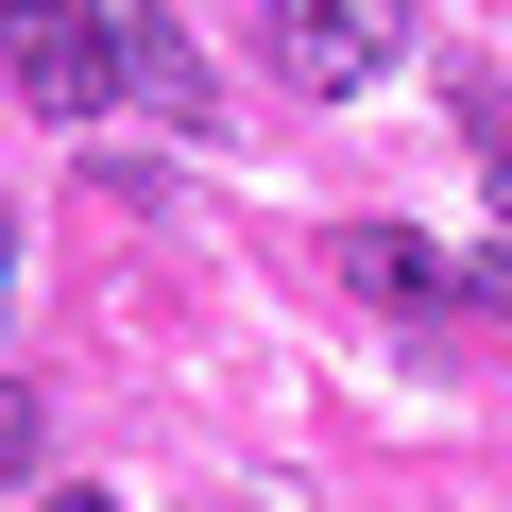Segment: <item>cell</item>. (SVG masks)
Instances as JSON below:
<instances>
[{"instance_id": "6da1fadb", "label": "cell", "mask_w": 512, "mask_h": 512, "mask_svg": "<svg viewBox=\"0 0 512 512\" xmlns=\"http://www.w3.org/2000/svg\"><path fill=\"white\" fill-rule=\"evenodd\" d=\"M0 69L35 120H103L120 103V0H0Z\"/></svg>"}, {"instance_id": "7a4b0ae2", "label": "cell", "mask_w": 512, "mask_h": 512, "mask_svg": "<svg viewBox=\"0 0 512 512\" xmlns=\"http://www.w3.org/2000/svg\"><path fill=\"white\" fill-rule=\"evenodd\" d=\"M393 52H410V0H274V69L308 103H359Z\"/></svg>"}, {"instance_id": "3957f363", "label": "cell", "mask_w": 512, "mask_h": 512, "mask_svg": "<svg viewBox=\"0 0 512 512\" xmlns=\"http://www.w3.org/2000/svg\"><path fill=\"white\" fill-rule=\"evenodd\" d=\"M120 103H154L171 137H205V120H222V86H205V52H188V35L154 18V0H120Z\"/></svg>"}, {"instance_id": "277c9868", "label": "cell", "mask_w": 512, "mask_h": 512, "mask_svg": "<svg viewBox=\"0 0 512 512\" xmlns=\"http://www.w3.org/2000/svg\"><path fill=\"white\" fill-rule=\"evenodd\" d=\"M342 274H359L376 308H444V256H427L410 222H359V239H342Z\"/></svg>"}, {"instance_id": "5b68a950", "label": "cell", "mask_w": 512, "mask_h": 512, "mask_svg": "<svg viewBox=\"0 0 512 512\" xmlns=\"http://www.w3.org/2000/svg\"><path fill=\"white\" fill-rule=\"evenodd\" d=\"M35 444H52V410H35L18 376H0V478H35Z\"/></svg>"}, {"instance_id": "8992f818", "label": "cell", "mask_w": 512, "mask_h": 512, "mask_svg": "<svg viewBox=\"0 0 512 512\" xmlns=\"http://www.w3.org/2000/svg\"><path fill=\"white\" fill-rule=\"evenodd\" d=\"M0 308H18V205H0Z\"/></svg>"}, {"instance_id": "52a82bcc", "label": "cell", "mask_w": 512, "mask_h": 512, "mask_svg": "<svg viewBox=\"0 0 512 512\" xmlns=\"http://www.w3.org/2000/svg\"><path fill=\"white\" fill-rule=\"evenodd\" d=\"M35 512H120V495H35Z\"/></svg>"}]
</instances>
